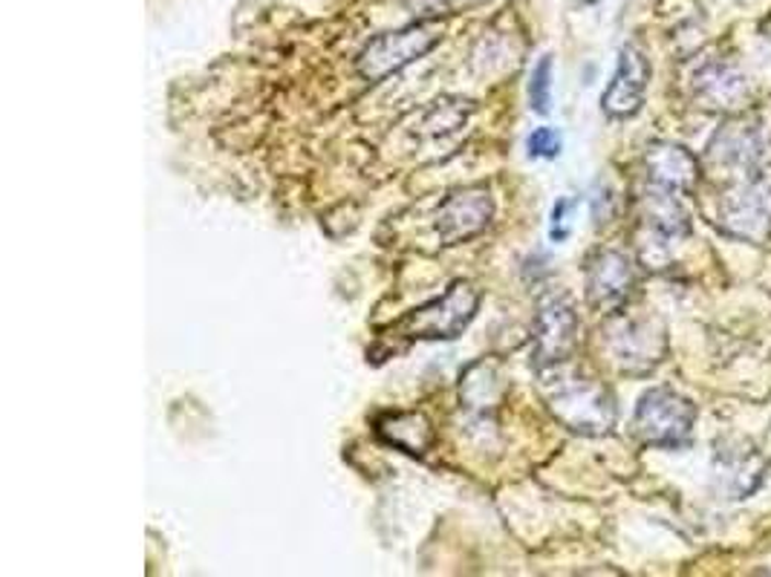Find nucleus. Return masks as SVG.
Wrapping results in <instances>:
<instances>
[{"label": "nucleus", "mask_w": 771, "mask_h": 577, "mask_svg": "<svg viewBox=\"0 0 771 577\" xmlns=\"http://www.w3.org/2000/svg\"><path fill=\"white\" fill-rule=\"evenodd\" d=\"M644 171H647V185L668 188L682 194L691 191L700 180V162L693 153H688L682 145L656 142L644 153Z\"/></svg>", "instance_id": "obj_10"}, {"label": "nucleus", "mask_w": 771, "mask_h": 577, "mask_svg": "<svg viewBox=\"0 0 771 577\" xmlns=\"http://www.w3.org/2000/svg\"><path fill=\"white\" fill-rule=\"evenodd\" d=\"M651 81V64L636 47H624L619 56V67L612 76L610 88L601 95V107L610 119H630L642 111L644 93Z\"/></svg>", "instance_id": "obj_9"}, {"label": "nucleus", "mask_w": 771, "mask_h": 577, "mask_svg": "<svg viewBox=\"0 0 771 577\" xmlns=\"http://www.w3.org/2000/svg\"><path fill=\"white\" fill-rule=\"evenodd\" d=\"M552 102V58L543 56L529 79V104L534 113H546Z\"/></svg>", "instance_id": "obj_15"}, {"label": "nucleus", "mask_w": 771, "mask_h": 577, "mask_svg": "<svg viewBox=\"0 0 771 577\" xmlns=\"http://www.w3.org/2000/svg\"><path fill=\"white\" fill-rule=\"evenodd\" d=\"M575 344H578V315L573 303L564 295H546L538 303V318H534V367L541 372L561 367L573 356Z\"/></svg>", "instance_id": "obj_5"}, {"label": "nucleus", "mask_w": 771, "mask_h": 577, "mask_svg": "<svg viewBox=\"0 0 771 577\" xmlns=\"http://www.w3.org/2000/svg\"><path fill=\"white\" fill-rule=\"evenodd\" d=\"M697 99H702L705 107H739V102L746 99V79L739 76L734 67L725 64H711L697 76Z\"/></svg>", "instance_id": "obj_13"}, {"label": "nucleus", "mask_w": 771, "mask_h": 577, "mask_svg": "<svg viewBox=\"0 0 771 577\" xmlns=\"http://www.w3.org/2000/svg\"><path fill=\"white\" fill-rule=\"evenodd\" d=\"M587 3H596V0H587Z\"/></svg>", "instance_id": "obj_18"}, {"label": "nucleus", "mask_w": 771, "mask_h": 577, "mask_svg": "<svg viewBox=\"0 0 771 577\" xmlns=\"http://www.w3.org/2000/svg\"><path fill=\"white\" fill-rule=\"evenodd\" d=\"M707 159L716 162V168H728L734 174L757 171L766 162L763 139L757 130L746 125H728L716 134V139L707 148Z\"/></svg>", "instance_id": "obj_11"}, {"label": "nucleus", "mask_w": 771, "mask_h": 577, "mask_svg": "<svg viewBox=\"0 0 771 577\" xmlns=\"http://www.w3.org/2000/svg\"><path fill=\"white\" fill-rule=\"evenodd\" d=\"M607 347L624 372H644L656 367L665 353V333L644 318H612L605 326Z\"/></svg>", "instance_id": "obj_7"}, {"label": "nucleus", "mask_w": 771, "mask_h": 577, "mask_svg": "<svg viewBox=\"0 0 771 577\" xmlns=\"http://www.w3.org/2000/svg\"><path fill=\"white\" fill-rule=\"evenodd\" d=\"M494 217L492 191L485 185H469V188L451 191L434 217V229L446 245H457L462 240L477 238L480 231L488 229Z\"/></svg>", "instance_id": "obj_6"}, {"label": "nucleus", "mask_w": 771, "mask_h": 577, "mask_svg": "<svg viewBox=\"0 0 771 577\" xmlns=\"http://www.w3.org/2000/svg\"><path fill=\"white\" fill-rule=\"evenodd\" d=\"M405 3L416 15H439V12H451L460 3H469V0H405Z\"/></svg>", "instance_id": "obj_17"}, {"label": "nucleus", "mask_w": 771, "mask_h": 577, "mask_svg": "<svg viewBox=\"0 0 771 577\" xmlns=\"http://www.w3.org/2000/svg\"><path fill=\"white\" fill-rule=\"evenodd\" d=\"M679 194L668 188H656L647 185L644 194V222L651 226V231H656L659 238H682L691 229L688 222V211L679 206Z\"/></svg>", "instance_id": "obj_14"}, {"label": "nucleus", "mask_w": 771, "mask_h": 577, "mask_svg": "<svg viewBox=\"0 0 771 577\" xmlns=\"http://www.w3.org/2000/svg\"><path fill=\"white\" fill-rule=\"evenodd\" d=\"M697 407L684 395L668 388H653L638 399L633 430L644 445L653 448H679L691 436Z\"/></svg>", "instance_id": "obj_4"}, {"label": "nucleus", "mask_w": 771, "mask_h": 577, "mask_svg": "<svg viewBox=\"0 0 771 577\" xmlns=\"http://www.w3.org/2000/svg\"><path fill=\"white\" fill-rule=\"evenodd\" d=\"M439 26L428 24V21H416L411 26H402L396 32H384L376 35L356 58L358 76L370 84L390 79L393 72H399L407 64H414L416 58H422L425 53L439 44Z\"/></svg>", "instance_id": "obj_2"}, {"label": "nucleus", "mask_w": 771, "mask_h": 577, "mask_svg": "<svg viewBox=\"0 0 771 577\" xmlns=\"http://www.w3.org/2000/svg\"><path fill=\"white\" fill-rule=\"evenodd\" d=\"M480 309V292L469 280H457L442 298L422 303V307L411 309L407 315H402L396 324L390 326L388 335H382L384 341H448L457 338L469 330V324L474 321Z\"/></svg>", "instance_id": "obj_1"}, {"label": "nucleus", "mask_w": 771, "mask_h": 577, "mask_svg": "<svg viewBox=\"0 0 771 577\" xmlns=\"http://www.w3.org/2000/svg\"><path fill=\"white\" fill-rule=\"evenodd\" d=\"M376 430L384 442L414 457H422L434 442V430L422 413H384L382 419L376 422Z\"/></svg>", "instance_id": "obj_12"}, {"label": "nucleus", "mask_w": 771, "mask_h": 577, "mask_svg": "<svg viewBox=\"0 0 771 577\" xmlns=\"http://www.w3.org/2000/svg\"><path fill=\"white\" fill-rule=\"evenodd\" d=\"M549 411L575 434L598 436L615 425V407L601 384L592 379H561L546 393Z\"/></svg>", "instance_id": "obj_3"}, {"label": "nucleus", "mask_w": 771, "mask_h": 577, "mask_svg": "<svg viewBox=\"0 0 771 577\" xmlns=\"http://www.w3.org/2000/svg\"><path fill=\"white\" fill-rule=\"evenodd\" d=\"M529 157L532 159H555L561 153V134L552 127H538L529 139H526Z\"/></svg>", "instance_id": "obj_16"}, {"label": "nucleus", "mask_w": 771, "mask_h": 577, "mask_svg": "<svg viewBox=\"0 0 771 577\" xmlns=\"http://www.w3.org/2000/svg\"><path fill=\"white\" fill-rule=\"evenodd\" d=\"M636 286V269L628 254L601 249L587 261V301L596 309H615Z\"/></svg>", "instance_id": "obj_8"}]
</instances>
